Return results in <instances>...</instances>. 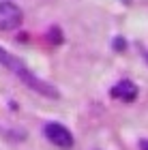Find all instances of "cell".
I'll return each mask as SVG.
<instances>
[{
	"mask_svg": "<svg viewBox=\"0 0 148 150\" xmlns=\"http://www.w3.org/2000/svg\"><path fill=\"white\" fill-rule=\"evenodd\" d=\"M0 64H2L4 69H9L13 75H15V77H19L26 86L30 88V90L43 94V97H50V99H56V97H58V90H56L52 84L43 81L41 77H37V75L32 73L28 67H26L24 60H19L17 56H13L11 52L2 50V47H0Z\"/></svg>",
	"mask_w": 148,
	"mask_h": 150,
	"instance_id": "1",
	"label": "cell"
},
{
	"mask_svg": "<svg viewBox=\"0 0 148 150\" xmlns=\"http://www.w3.org/2000/svg\"><path fill=\"white\" fill-rule=\"evenodd\" d=\"M22 17H24V13L15 2H11V0H0V30L2 32L15 30L17 26L22 24Z\"/></svg>",
	"mask_w": 148,
	"mask_h": 150,
	"instance_id": "2",
	"label": "cell"
},
{
	"mask_svg": "<svg viewBox=\"0 0 148 150\" xmlns=\"http://www.w3.org/2000/svg\"><path fill=\"white\" fill-rule=\"evenodd\" d=\"M43 133H45V137H47L54 146H58V148H73V135L71 131L67 129L64 125H60V122H47L43 129Z\"/></svg>",
	"mask_w": 148,
	"mask_h": 150,
	"instance_id": "3",
	"label": "cell"
},
{
	"mask_svg": "<svg viewBox=\"0 0 148 150\" xmlns=\"http://www.w3.org/2000/svg\"><path fill=\"white\" fill-rule=\"evenodd\" d=\"M112 97H116L120 101H133L137 97V86L131 79H123L112 88Z\"/></svg>",
	"mask_w": 148,
	"mask_h": 150,
	"instance_id": "4",
	"label": "cell"
},
{
	"mask_svg": "<svg viewBox=\"0 0 148 150\" xmlns=\"http://www.w3.org/2000/svg\"><path fill=\"white\" fill-rule=\"evenodd\" d=\"M140 150H148V139H142V142H140Z\"/></svg>",
	"mask_w": 148,
	"mask_h": 150,
	"instance_id": "5",
	"label": "cell"
}]
</instances>
